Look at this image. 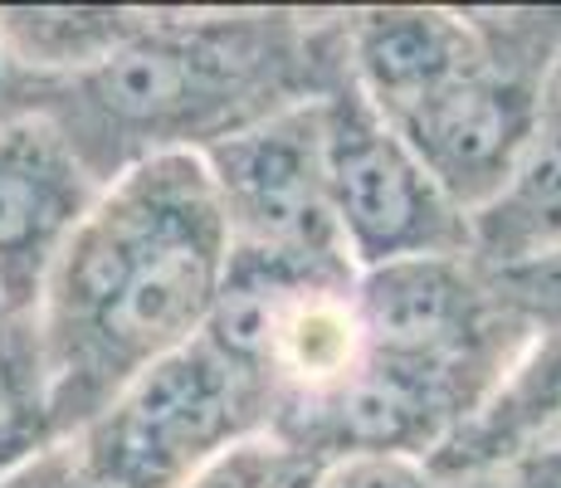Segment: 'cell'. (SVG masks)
Wrapping results in <instances>:
<instances>
[{
    "instance_id": "obj_1",
    "label": "cell",
    "mask_w": 561,
    "mask_h": 488,
    "mask_svg": "<svg viewBox=\"0 0 561 488\" xmlns=\"http://www.w3.org/2000/svg\"><path fill=\"white\" fill-rule=\"evenodd\" d=\"M230 235L196 157L133 167L93 201L35 303L59 440L205 332Z\"/></svg>"
},
{
    "instance_id": "obj_15",
    "label": "cell",
    "mask_w": 561,
    "mask_h": 488,
    "mask_svg": "<svg viewBox=\"0 0 561 488\" xmlns=\"http://www.w3.org/2000/svg\"><path fill=\"white\" fill-rule=\"evenodd\" d=\"M318 488H439L415 459H342L328 464Z\"/></svg>"
},
{
    "instance_id": "obj_12",
    "label": "cell",
    "mask_w": 561,
    "mask_h": 488,
    "mask_svg": "<svg viewBox=\"0 0 561 488\" xmlns=\"http://www.w3.org/2000/svg\"><path fill=\"white\" fill-rule=\"evenodd\" d=\"M59 444L35 313H0V484Z\"/></svg>"
},
{
    "instance_id": "obj_3",
    "label": "cell",
    "mask_w": 561,
    "mask_h": 488,
    "mask_svg": "<svg viewBox=\"0 0 561 488\" xmlns=\"http://www.w3.org/2000/svg\"><path fill=\"white\" fill-rule=\"evenodd\" d=\"M469 15L479 35L469 69L445 93L391 123L463 215L489 205L508 181L542 113L547 69L561 54V5H508Z\"/></svg>"
},
{
    "instance_id": "obj_5",
    "label": "cell",
    "mask_w": 561,
    "mask_h": 488,
    "mask_svg": "<svg viewBox=\"0 0 561 488\" xmlns=\"http://www.w3.org/2000/svg\"><path fill=\"white\" fill-rule=\"evenodd\" d=\"M322 167L352 269H386L405 259L469 254V215L439 191L425 161L376 113L352 73L318 98Z\"/></svg>"
},
{
    "instance_id": "obj_7",
    "label": "cell",
    "mask_w": 561,
    "mask_h": 488,
    "mask_svg": "<svg viewBox=\"0 0 561 488\" xmlns=\"http://www.w3.org/2000/svg\"><path fill=\"white\" fill-rule=\"evenodd\" d=\"M230 249L294 259H347L322 167L318 103L254 123L201 151Z\"/></svg>"
},
{
    "instance_id": "obj_6",
    "label": "cell",
    "mask_w": 561,
    "mask_h": 488,
    "mask_svg": "<svg viewBox=\"0 0 561 488\" xmlns=\"http://www.w3.org/2000/svg\"><path fill=\"white\" fill-rule=\"evenodd\" d=\"M357 313L366 352L420 366L473 406L537 338L469 254L366 269L357 274Z\"/></svg>"
},
{
    "instance_id": "obj_17",
    "label": "cell",
    "mask_w": 561,
    "mask_h": 488,
    "mask_svg": "<svg viewBox=\"0 0 561 488\" xmlns=\"http://www.w3.org/2000/svg\"><path fill=\"white\" fill-rule=\"evenodd\" d=\"M439 488H561V444H552V450L527 454V459L499 464V469L469 474V479L439 484Z\"/></svg>"
},
{
    "instance_id": "obj_8",
    "label": "cell",
    "mask_w": 561,
    "mask_h": 488,
    "mask_svg": "<svg viewBox=\"0 0 561 488\" xmlns=\"http://www.w3.org/2000/svg\"><path fill=\"white\" fill-rule=\"evenodd\" d=\"M103 195L45 117L0 133V308L35 313L49 269Z\"/></svg>"
},
{
    "instance_id": "obj_9",
    "label": "cell",
    "mask_w": 561,
    "mask_h": 488,
    "mask_svg": "<svg viewBox=\"0 0 561 488\" xmlns=\"http://www.w3.org/2000/svg\"><path fill=\"white\" fill-rule=\"evenodd\" d=\"M347 73L362 98L401 123L469 69L479 35L469 10L445 5H366L347 10Z\"/></svg>"
},
{
    "instance_id": "obj_4",
    "label": "cell",
    "mask_w": 561,
    "mask_h": 488,
    "mask_svg": "<svg viewBox=\"0 0 561 488\" xmlns=\"http://www.w3.org/2000/svg\"><path fill=\"white\" fill-rule=\"evenodd\" d=\"M268 430V410L205 338L161 356L69 435L99 488H186L215 454Z\"/></svg>"
},
{
    "instance_id": "obj_19",
    "label": "cell",
    "mask_w": 561,
    "mask_h": 488,
    "mask_svg": "<svg viewBox=\"0 0 561 488\" xmlns=\"http://www.w3.org/2000/svg\"><path fill=\"white\" fill-rule=\"evenodd\" d=\"M542 117H561V54L547 69V83H542Z\"/></svg>"
},
{
    "instance_id": "obj_18",
    "label": "cell",
    "mask_w": 561,
    "mask_h": 488,
    "mask_svg": "<svg viewBox=\"0 0 561 488\" xmlns=\"http://www.w3.org/2000/svg\"><path fill=\"white\" fill-rule=\"evenodd\" d=\"M0 488H99L83 474V464L73 459V450H69V440H59L54 450L45 454H35V459L25 464V469H15Z\"/></svg>"
},
{
    "instance_id": "obj_20",
    "label": "cell",
    "mask_w": 561,
    "mask_h": 488,
    "mask_svg": "<svg viewBox=\"0 0 561 488\" xmlns=\"http://www.w3.org/2000/svg\"><path fill=\"white\" fill-rule=\"evenodd\" d=\"M0 313H5V308H0Z\"/></svg>"
},
{
    "instance_id": "obj_10",
    "label": "cell",
    "mask_w": 561,
    "mask_h": 488,
    "mask_svg": "<svg viewBox=\"0 0 561 488\" xmlns=\"http://www.w3.org/2000/svg\"><path fill=\"white\" fill-rule=\"evenodd\" d=\"M552 444H561V332H537L425 469L435 484H455Z\"/></svg>"
},
{
    "instance_id": "obj_16",
    "label": "cell",
    "mask_w": 561,
    "mask_h": 488,
    "mask_svg": "<svg viewBox=\"0 0 561 488\" xmlns=\"http://www.w3.org/2000/svg\"><path fill=\"white\" fill-rule=\"evenodd\" d=\"M49 93H54V83L35 79V73L5 49V39H0V133L15 123H30V117H45Z\"/></svg>"
},
{
    "instance_id": "obj_2",
    "label": "cell",
    "mask_w": 561,
    "mask_h": 488,
    "mask_svg": "<svg viewBox=\"0 0 561 488\" xmlns=\"http://www.w3.org/2000/svg\"><path fill=\"white\" fill-rule=\"evenodd\" d=\"M347 79V20L308 10H147L93 73L54 83L45 123L99 186L161 157H201Z\"/></svg>"
},
{
    "instance_id": "obj_13",
    "label": "cell",
    "mask_w": 561,
    "mask_h": 488,
    "mask_svg": "<svg viewBox=\"0 0 561 488\" xmlns=\"http://www.w3.org/2000/svg\"><path fill=\"white\" fill-rule=\"evenodd\" d=\"M322 474H328V464L318 454L259 430V435L215 454L186 488H318Z\"/></svg>"
},
{
    "instance_id": "obj_11",
    "label": "cell",
    "mask_w": 561,
    "mask_h": 488,
    "mask_svg": "<svg viewBox=\"0 0 561 488\" xmlns=\"http://www.w3.org/2000/svg\"><path fill=\"white\" fill-rule=\"evenodd\" d=\"M142 20L137 5H0V39L35 79L69 83L113 59Z\"/></svg>"
},
{
    "instance_id": "obj_14",
    "label": "cell",
    "mask_w": 561,
    "mask_h": 488,
    "mask_svg": "<svg viewBox=\"0 0 561 488\" xmlns=\"http://www.w3.org/2000/svg\"><path fill=\"white\" fill-rule=\"evenodd\" d=\"M499 288V298L508 303L517 318L537 332H561V249L547 259H533V264L517 269H483Z\"/></svg>"
}]
</instances>
